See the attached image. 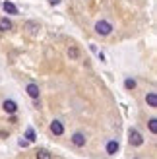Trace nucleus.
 I'll return each mask as SVG.
<instances>
[{"mask_svg":"<svg viewBox=\"0 0 157 159\" xmlns=\"http://www.w3.org/2000/svg\"><path fill=\"white\" fill-rule=\"evenodd\" d=\"M128 142H130V146L140 148V146L144 144V138H142V134H140L136 128H132V130H130V138H128Z\"/></svg>","mask_w":157,"mask_h":159,"instance_id":"obj_2","label":"nucleus"},{"mask_svg":"<svg viewBox=\"0 0 157 159\" xmlns=\"http://www.w3.org/2000/svg\"><path fill=\"white\" fill-rule=\"evenodd\" d=\"M147 126H150V132H151V134H157V118H150Z\"/></svg>","mask_w":157,"mask_h":159,"instance_id":"obj_13","label":"nucleus"},{"mask_svg":"<svg viewBox=\"0 0 157 159\" xmlns=\"http://www.w3.org/2000/svg\"><path fill=\"white\" fill-rule=\"evenodd\" d=\"M14 25H12V21L8 20V18H0V31H10Z\"/></svg>","mask_w":157,"mask_h":159,"instance_id":"obj_10","label":"nucleus"},{"mask_svg":"<svg viewBox=\"0 0 157 159\" xmlns=\"http://www.w3.org/2000/svg\"><path fill=\"white\" fill-rule=\"evenodd\" d=\"M2 6H4V12H6V14H12V16L18 14V6L12 4V2H8V0H6V2H4Z\"/></svg>","mask_w":157,"mask_h":159,"instance_id":"obj_8","label":"nucleus"},{"mask_svg":"<svg viewBox=\"0 0 157 159\" xmlns=\"http://www.w3.org/2000/svg\"><path fill=\"white\" fill-rule=\"evenodd\" d=\"M146 103H147V107L157 109V93L155 91H150V93L146 95Z\"/></svg>","mask_w":157,"mask_h":159,"instance_id":"obj_7","label":"nucleus"},{"mask_svg":"<svg viewBox=\"0 0 157 159\" xmlns=\"http://www.w3.org/2000/svg\"><path fill=\"white\" fill-rule=\"evenodd\" d=\"M116 152H119V142L111 140V142L107 144V153H109V155H114Z\"/></svg>","mask_w":157,"mask_h":159,"instance_id":"obj_9","label":"nucleus"},{"mask_svg":"<svg viewBox=\"0 0 157 159\" xmlns=\"http://www.w3.org/2000/svg\"><path fill=\"white\" fill-rule=\"evenodd\" d=\"M68 57L72 58V60L80 58V51H78V47H70V49H68Z\"/></svg>","mask_w":157,"mask_h":159,"instance_id":"obj_11","label":"nucleus"},{"mask_svg":"<svg viewBox=\"0 0 157 159\" xmlns=\"http://www.w3.org/2000/svg\"><path fill=\"white\" fill-rule=\"evenodd\" d=\"M124 87H126V89H134V87H136V80L126 78V80H124Z\"/></svg>","mask_w":157,"mask_h":159,"instance_id":"obj_14","label":"nucleus"},{"mask_svg":"<svg viewBox=\"0 0 157 159\" xmlns=\"http://www.w3.org/2000/svg\"><path fill=\"white\" fill-rule=\"evenodd\" d=\"M95 33L101 35V37L111 35V33H113V23H111V21H107V20L97 21V23H95Z\"/></svg>","mask_w":157,"mask_h":159,"instance_id":"obj_1","label":"nucleus"},{"mask_svg":"<svg viewBox=\"0 0 157 159\" xmlns=\"http://www.w3.org/2000/svg\"><path fill=\"white\" fill-rule=\"evenodd\" d=\"M2 107H4V111H6L8 115H14L16 111H18V105H16V101H12V99H6L2 103Z\"/></svg>","mask_w":157,"mask_h":159,"instance_id":"obj_6","label":"nucleus"},{"mask_svg":"<svg viewBox=\"0 0 157 159\" xmlns=\"http://www.w3.org/2000/svg\"><path fill=\"white\" fill-rule=\"evenodd\" d=\"M51 132L54 134V136H62V134H64V124H62L60 120H52L51 122Z\"/></svg>","mask_w":157,"mask_h":159,"instance_id":"obj_4","label":"nucleus"},{"mask_svg":"<svg viewBox=\"0 0 157 159\" xmlns=\"http://www.w3.org/2000/svg\"><path fill=\"white\" fill-rule=\"evenodd\" d=\"M25 91H27V95H29L31 99H39V95H41V89H39L37 84H29L25 87Z\"/></svg>","mask_w":157,"mask_h":159,"instance_id":"obj_5","label":"nucleus"},{"mask_svg":"<svg viewBox=\"0 0 157 159\" xmlns=\"http://www.w3.org/2000/svg\"><path fill=\"white\" fill-rule=\"evenodd\" d=\"M27 142H35V132H33V128L27 130Z\"/></svg>","mask_w":157,"mask_h":159,"instance_id":"obj_15","label":"nucleus"},{"mask_svg":"<svg viewBox=\"0 0 157 159\" xmlns=\"http://www.w3.org/2000/svg\"><path fill=\"white\" fill-rule=\"evenodd\" d=\"M49 2H51V4H58V2H60V0H49Z\"/></svg>","mask_w":157,"mask_h":159,"instance_id":"obj_16","label":"nucleus"},{"mask_svg":"<svg viewBox=\"0 0 157 159\" xmlns=\"http://www.w3.org/2000/svg\"><path fill=\"white\" fill-rule=\"evenodd\" d=\"M35 157H37V159H52V155H51L49 152H47V149H39Z\"/></svg>","mask_w":157,"mask_h":159,"instance_id":"obj_12","label":"nucleus"},{"mask_svg":"<svg viewBox=\"0 0 157 159\" xmlns=\"http://www.w3.org/2000/svg\"><path fill=\"white\" fill-rule=\"evenodd\" d=\"M70 140H72V144H74L76 148H83V146H85V142H87V138H85L82 132L72 134V138H70Z\"/></svg>","mask_w":157,"mask_h":159,"instance_id":"obj_3","label":"nucleus"}]
</instances>
